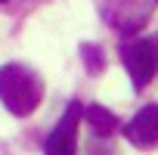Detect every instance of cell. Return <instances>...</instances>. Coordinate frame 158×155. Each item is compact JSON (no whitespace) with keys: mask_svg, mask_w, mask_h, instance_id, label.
<instances>
[{"mask_svg":"<svg viewBox=\"0 0 158 155\" xmlns=\"http://www.w3.org/2000/svg\"><path fill=\"white\" fill-rule=\"evenodd\" d=\"M40 96H44V84L31 68H25L19 62H10L0 68V99L16 118L31 115L37 109Z\"/></svg>","mask_w":158,"mask_h":155,"instance_id":"cell-1","label":"cell"},{"mask_svg":"<svg viewBox=\"0 0 158 155\" xmlns=\"http://www.w3.org/2000/svg\"><path fill=\"white\" fill-rule=\"evenodd\" d=\"M121 59H124V68H127V74H130L133 90H143L152 78H155V71H158V50H155V44L146 40V37L127 40V44L121 47Z\"/></svg>","mask_w":158,"mask_h":155,"instance_id":"cell-2","label":"cell"},{"mask_svg":"<svg viewBox=\"0 0 158 155\" xmlns=\"http://www.w3.org/2000/svg\"><path fill=\"white\" fill-rule=\"evenodd\" d=\"M152 13V0H109L106 3V22L118 28L121 34H136Z\"/></svg>","mask_w":158,"mask_h":155,"instance_id":"cell-3","label":"cell"},{"mask_svg":"<svg viewBox=\"0 0 158 155\" xmlns=\"http://www.w3.org/2000/svg\"><path fill=\"white\" fill-rule=\"evenodd\" d=\"M81 103H68V109L62 112L59 124L53 127V133L47 136L44 155H74L77 149V124H81Z\"/></svg>","mask_w":158,"mask_h":155,"instance_id":"cell-4","label":"cell"},{"mask_svg":"<svg viewBox=\"0 0 158 155\" xmlns=\"http://www.w3.org/2000/svg\"><path fill=\"white\" fill-rule=\"evenodd\" d=\"M124 136L136 146V149H152L158 146V103L143 106L124 127Z\"/></svg>","mask_w":158,"mask_h":155,"instance_id":"cell-5","label":"cell"},{"mask_svg":"<svg viewBox=\"0 0 158 155\" xmlns=\"http://www.w3.org/2000/svg\"><path fill=\"white\" fill-rule=\"evenodd\" d=\"M81 118H87V124H90L99 136H112V133H115V127H118V118H115L106 106H99V103H93V106L81 109Z\"/></svg>","mask_w":158,"mask_h":155,"instance_id":"cell-6","label":"cell"},{"mask_svg":"<svg viewBox=\"0 0 158 155\" xmlns=\"http://www.w3.org/2000/svg\"><path fill=\"white\" fill-rule=\"evenodd\" d=\"M81 56H84V65H87L90 74H102V71H106V53H102V47H96V44H81Z\"/></svg>","mask_w":158,"mask_h":155,"instance_id":"cell-7","label":"cell"},{"mask_svg":"<svg viewBox=\"0 0 158 155\" xmlns=\"http://www.w3.org/2000/svg\"><path fill=\"white\" fill-rule=\"evenodd\" d=\"M152 44H155V50H158V34H155V40H152Z\"/></svg>","mask_w":158,"mask_h":155,"instance_id":"cell-8","label":"cell"},{"mask_svg":"<svg viewBox=\"0 0 158 155\" xmlns=\"http://www.w3.org/2000/svg\"><path fill=\"white\" fill-rule=\"evenodd\" d=\"M0 3H6V0H0Z\"/></svg>","mask_w":158,"mask_h":155,"instance_id":"cell-9","label":"cell"}]
</instances>
